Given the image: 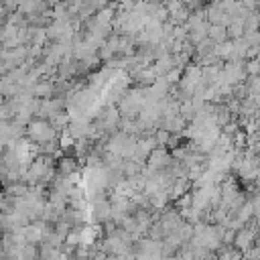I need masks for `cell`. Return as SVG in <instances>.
I'll return each mask as SVG.
<instances>
[{"instance_id":"cell-1","label":"cell","mask_w":260,"mask_h":260,"mask_svg":"<svg viewBox=\"0 0 260 260\" xmlns=\"http://www.w3.org/2000/svg\"><path fill=\"white\" fill-rule=\"evenodd\" d=\"M30 134L37 140H49V138H53V128L47 122H35V124H30Z\"/></svg>"},{"instance_id":"cell-2","label":"cell","mask_w":260,"mask_h":260,"mask_svg":"<svg viewBox=\"0 0 260 260\" xmlns=\"http://www.w3.org/2000/svg\"><path fill=\"white\" fill-rule=\"evenodd\" d=\"M207 37H209L215 45H217V43H223V41L228 39V26L211 22V26H207Z\"/></svg>"},{"instance_id":"cell-3","label":"cell","mask_w":260,"mask_h":260,"mask_svg":"<svg viewBox=\"0 0 260 260\" xmlns=\"http://www.w3.org/2000/svg\"><path fill=\"white\" fill-rule=\"evenodd\" d=\"M244 69H246V75H260V61L254 57L250 61H244Z\"/></svg>"},{"instance_id":"cell-4","label":"cell","mask_w":260,"mask_h":260,"mask_svg":"<svg viewBox=\"0 0 260 260\" xmlns=\"http://www.w3.org/2000/svg\"><path fill=\"white\" fill-rule=\"evenodd\" d=\"M258 28H260V26H258Z\"/></svg>"}]
</instances>
